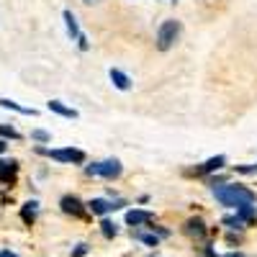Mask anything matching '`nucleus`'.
<instances>
[{
	"mask_svg": "<svg viewBox=\"0 0 257 257\" xmlns=\"http://www.w3.org/2000/svg\"><path fill=\"white\" fill-rule=\"evenodd\" d=\"M85 3H100V0H85Z\"/></svg>",
	"mask_w": 257,
	"mask_h": 257,
	"instance_id": "obj_26",
	"label": "nucleus"
},
{
	"mask_svg": "<svg viewBox=\"0 0 257 257\" xmlns=\"http://www.w3.org/2000/svg\"><path fill=\"white\" fill-rule=\"evenodd\" d=\"M0 257H18V254H13V252H8V249H6V252H0Z\"/></svg>",
	"mask_w": 257,
	"mask_h": 257,
	"instance_id": "obj_24",
	"label": "nucleus"
},
{
	"mask_svg": "<svg viewBox=\"0 0 257 257\" xmlns=\"http://www.w3.org/2000/svg\"><path fill=\"white\" fill-rule=\"evenodd\" d=\"M82 254H88V244H77V249L72 252V257H82Z\"/></svg>",
	"mask_w": 257,
	"mask_h": 257,
	"instance_id": "obj_22",
	"label": "nucleus"
},
{
	"mask_svg": "<svg viewBox=\"0 0 257 257\" xmlns=\"http://www.w3.org/2000/svg\"><path fill=\"white\" fill-rule=\"evenodd\" d=\"M111 80H113V85L118 90H128V88H132V80H128V75L121 72V70H111Z\"/></svg>",
	"mask_w": 257,
	"mask_h": 257,
	"instance_id": "obj_8",
	"label": "nucleus"
},
{
	"mask_svg": "<svg viewBox=\"0 0 257 257\" xmlns=\"http://www.w3.org/2000/svg\"><path fill=\"white\" fill-rule=\"evenodd\" d=\"M224 224H226V226H231V229H242V224H244V221H242L239 216H226V219H224Z\"/></svg>",
	"mask_w": 257,
	"mask_h": 257,
	"instance_id": "obj_20",
	"label": "nucleus"
},
{
	"mask_svg": "<svg viewBox=\"0 0 257 257\" xmlns=\"http://www.w3.org/2000/svg\"><path fill=\"white\" fill-rule=\"evenodd\" d=\"M36 201H29V203H24V211H21V216H24V221L26 224H34V219H36Z\"/></svg>",
	"mask_w": 257,
	"mask_h": 257,
	"instance_id": "obj_15",
	"label": "nucleus"
},
{
	"mask_svg": "<svg viewBox=\"0 0 257 257\" xmlns=\"http://www.w3.org/2000/svg\"><path fill=\"white\" fill-rule=\"evenodd\" d=\"M31 137H34V139H39V142H49V139H52V134H49V132H44V128H36V132H31Z\"/></svg>",
	"mask_w": 257,
	"mask_h": 257,
	"instance_id": "obj_21",
	"label": "nucleus"
},
{
	"mask_svg": "<svg viewBox=\"0 0 257 257\" xmlns=\"http://www.w3.org/2000/svg\"><path fill=\"white\" fill-rule=\"evenodd\" d=\"M185 231L193 234V237H203V234H206V226H203L201 219H190V221L185 224Z\"/></svg>",
	"mask_w": 257,
	"mask_h": 257,
	"instance_id": "obj_13",
	"label": "nucleus"
},
{
	"mask_svg": "<svg viewBox=\"0 0 257 257\" xmlns=\"http://www.w3.org/2000/svg\"><path fill=\"white\" fill-rule=\"evenodd\" d=\"M0 105H3V108H8V111H18V113H26V116H36L34 108H24V105H18V103H13V100H8V98L0 100Z\"/></svg>",
	"mask_w": 257,
	"mask_h": 257,
	"instance_id": "obj_14",
	"label": "nucleus"
},
{
	"mask_svg": "<svg viewBox=\"0 0 257 257\" xmlns=\"http://www.w3.org/2000/svg\"><path fill=\"white\" fill-rule=\"evenodd\" d=\"M0 137H6V139H18V132L11 126H0Z\"/></svg>",
	"mask_w": 257,
	"mask_h": 257,
	"instance_id": "obj_19",
	"label": "nucleus"
},
{
	"mask_svg": "<svg viewBox=\"0 0 257 257\" xmlns=\"http://www.w3.org/2000/svg\"><path fill=\"white\" fill-rule=\"evenodd\" d=\"M59 206H62L64 213H72V216H82V213H85V206H82V201L77 196H64L59 201Z\"/></svg>",
	"mask_w": 257,
	"mask_h": 257,
	"instance_id": "obj_5",
	"label": "nucleus"
},
{
	"mask_svg": "<svg viewBox=\"0 0 257 257\" xmlns=\"http://www.w3.org/2000/svg\"><path fill=\"white\" fill-rule=\"evenodd\" d=\"M16 162L11 160V162H0V180H3V183H11L13 180V175H16Z\"/></svg>",
	"mask_w": 257,
	"mask_h": 257,
	"instance_id": "obj_11",
	"label": "nucleus"
},
{
	"mask_svg": "<svg viewBox=\"0 0 257 257\" xmlns=\"http://www.w3.org/2000/svg\"><path fill=\"white\" fill-rule=\"evenodd\" d=\"M237 216H239L242 221H252V219L257 216V208H254V206H247V208H239V213H237Z\"/></svg>",
	"mask_w": 257,
	"mask_h": 257,
	"instance_id": "obj_18",
	"label": "nucleus"
},
{
	"mask_svg": "<svg viewBox=\"0 0 257 257\" xmlns=\"http://www.w3.org/2000/svg\"><path fill=\"white\" fill-rule=\"evenodd\" d=\"M178 36H180V21H162V26L157 29V47L165 52V49H170L178 41Z\"/></svg>",
	"mask_w": 257,
	"mask_h": 257,
	"instance_id": "obj_2",
	"label": "nucleus"
},
{
	"mask_svg": "<svg viewBox=\"0 0 257 257\" xmlns=\"http://www.w3.org/2000/svg\"><path fill=\"white\" fill-rule=\"evenodd\" d=\"M226 165V157L224 155H216V157H211L208 162L201 165V173H213V170H221Z\"/></svg>",
	"mask_w": 257,
	"mask_h": 257,
	"instance_id": "obj_9",
	"label": "nucleus"
},
{
	"mask_svg": "<svg viewBox=\"0 0 257 257\" xmlns=\"http://www.w3.org/2000/svg\"><path fill=\"white\" fill-rule=\"evenodd\" d=\"M121 173H123V165L118 160H103V162L88 165V175H98V178H105V180H113Z\"/></svg>",
	"mask_w": 257,
	"mask_h": 257,
	"instance_id": "obj_3",
	"label": "nucleus"
},
{
	"mask_svg": "<svg viewBox=\"0 0 257 257\" xmlns=\"http://www.w3.org/2000/svg\"><path fill=\"white\" fill-rule=\"evenodd\" d=\"M100 226H103V237H105V239H113L116 234H118V226H116L113 221H103Z\"/></svg>",
	"mask_w": 257,
	"mask_h": 257,
	"instance_id": "obj_17",
	"label": "nucleus"
},
{
	"mask_svg": "<svg viewBox=\"0 0 257 257\" xmlns=\"http://www.w3.org/2000/svg\"><path fill=\"white\" fill-rule=\"evenodd\" d=\"M213 198H216L221 206H229V208H247V206H254L257 196L244 188V185H213Z\"/></svg>",
	"mask_w": 257,
	"mask_h": 257,
	"instance_id": "obj_1",
	"label": "nucleus"
},
{
	"mask_svg": "<svg viewBox=\"0 0 257 257\" xmlns=\"http://www.w3.org/2000/svg\"><path fill=\"white\" fill-rule=\"evenodd\" d=\"M0 152H6V142L3 139H0Z\"/></svg>",
	"mask_w": 257,
	"mask_h": 257,
	"instance_id": "obj_25",
	"label": "nucleus"
},
{
	"mask_svg": "<svg viewBox=\"0 0 257 257\" xmlns=\"http://www.w3.org/2000/svg\"><path fill=\"white\" fill-rule=\"evenodd\" d=\"M49 111H54V113H59L64 118H77V111L75 108H67V105H62L59 100H52L49 103Z\"/></svg>",
	"mask_w": 257,
	"mask_h": 257,
	"instance_id": "obj_10",
	"label": "nucleus"
},
{
	"mask_svg": "<svg viewBox=\"0 0 257 257\" xmlns=\"http://www.w3.org/2000/svg\"><path fill=\"white\" fill-rule=\"evenodd\" d=\"M47 155L52 160H57V162H85V152L72 149V147H67V149H49Z\"/></svg>",
	"mask_w": 257,
	"mask_h": 257,
	"instance_id": "obj_4",
	"label": "nucleus"
},
{
	"mask_svg": "<svg viewBox=\"0 0 257 257\" xmlns=\"http://www.w3.org/2000/svg\"><path fill=\"white\" fill-rule=\"evenodd\" d=\"M64 21H67V34L72 39H80V26H77V18L72 16V11H64Z\"/></svg>",
	"mask_w": 257,
	"mask_h": 257,
	"instance_id": "obj_12",
	"label": "nucleus"
},
{
	"mask_svg": "<svg viewBox=\"0 0 257 257\" xmlns=\"http://www.w3.org/2000/svg\"><path fill=\"white\" fill-rule=\"evenodd\" d=\"M229 257H244V254H239V252H237V254H229Z\"/></svg>",
	"mask_w": 257,
	"mask_h": 257,
	"instance_id": "obj_27",
	"label": "nucleus"
},
{
	"mask_svg": "<svg viewBox=\"0 0 257 257\" xmlns=\"http://www.w3.org/2000/svg\"><path fill=\"white\" fill-rule=\"evenodd\" d=\"M155 216L149 211H128L126 213V224H132V226H139V224H149Z\"/></svg>",
	"mask_w": 257,
	"mask_h": 257,
	"instance_id": "obj_7",
	"label": "nucleus"
},
{
	"mask_svg": "<svg viewBox=\"0 0 257 257\" xmlns=\"http://www.w3.org/2000/svg\"><path fill=\"white\" fill-rule=\"evenodd\" d=\"M121 206H123L121 201L111 203V201H105V198H93V201L88 203V208H90L93 213H98V216H103V213H108V211H116V208H121Z\"/></svg>",
	"mask_w": 257,
	"mask_h": 257,
	"instance_id": "obj_6",
	"label": "nucleus"
},
{
	"mask_svg": "<svg viewBox=\"0 0 257 257\" xmlns=\"http://www.w3.org/2000/svg\"><path fill=\"white\" fill-rule=\"evenodd\" d=\"M239 173H244V175H249V173H257V165H249V167H237Z\"/></svg>",
	"mask_w": 257,
	"mask_h": 257,
	"instance_id": "obj_23",
	"label": "nucleus"
},
{
	"mask_svg": "<svg viewBox=\"0 0 257 257\" xmlns=\"http://www.w3.org/2000/svg\"><path fill=\"white\" fill-rule=\"evenodd\" d=\"M134 237H137L139 242L149 244V247H157V242H160V237H157V234H142V231H134Z\"/></svg>",
	"mask_w": 257,
	"mask_h": 257,
	"instance_id": "obj_16",
	"label": "nucleus"
}]
</instances>
